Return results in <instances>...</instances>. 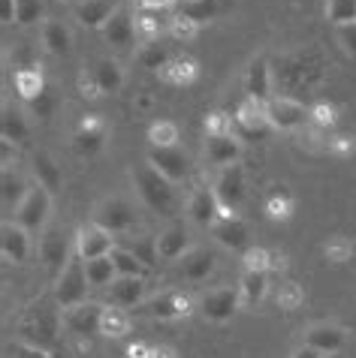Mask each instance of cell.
<instances>
[{
  "label": "cell",
  "mask_w": 356,
  "mask_h": 358,
  "mask_svg": "<svg viewBox=\"0 0 356 358\" xmlns=\"http://www.w3.org/2000/svg\"><path fill=\"white\" fill-rule=\"evenodd\" d=\"M214 196H217V202H221V214H235L242 208L245 202V172H242V166H226L221 175H217V181H214Z\"/></svg>",
  "instance_id": "9c48e42d"
},
{
  "label": "cell",
  "mask_w": 356,
  "mask_h": 358,
  "mask_svg": "<svg viewBox=\"0 0 356 358\" xmlns=\"http://www.w3.org/2000/svg\"><path fill=\"white\" fill-rule=\"evenodd\" d=\"M148 142H151V148H175V142H178V127L172 121H157V124H151V130H148Z\"/></svg>",
  "instance_id": "7bdbcfd3"
},
{
  "label": "cell",
  "mask_w": 356,
  "mask_h": 358,
  "mask_svg": "<svg viewBox=\"0 0 356 358\" xmlns=\"http://www.w3.org/2000/svg\"><path fill=\"white\" fill-rule=\"evenodd\" d=\"M94 78H97V85H100V94H115L118 87L124 85V73L115 61H97Z\"/></svg>",
  "instance_id": "d6a6232c"
},
{
  "label": "cell",
  "mask_w": 356,
  "mask_h": 358,
  "mask_svg": "<svg viewBox=\"0 0 356 358\" xmlns=\"http://www.w3.org/2000/svg\"><path fill=\"white\" fill-rule=\"evenodd\" d=\"M239 307H242V295H239V289H230V286L212 289V292H205L200 298V313L209 322H226V320H233Z\"/></svg>",
  "instance_id": "30bf717a"
},
{
  "label": "cell",
  "mask_w": 356,
  "mask_h": 358,
  "mask_svg": "<svg viewBox=\"0 0 356 358\" xmlns=\"http://www.w3.org/2000/svg\"><path fill=\"white\" fill-rule=\"evenodd\" d=\"M266 217L275 223H284L293 217V196L284 190H275L269 199H266Z\"/></svg>",
  "instance_id": "74e56055"
},
{
  "label": "cell",
  "mask_w": 356,
  "mask_h": 358,
  "mask_svg": "<svg viewBox=\"0 0 356 358\" xmlns=\"http://www.w3.org/2000/svg\"><path fill=\"white\" fill-rule=\"evenodd\" d=\"M133 22H136V36H145L148 43H151L163 27V18H160L157 9H139V13L133 15Z\"/></svg>",
  "instance_id": "60d3db41"
},
{
  "label": "cell",
  "mask_w": 356,
  "mask_h": 358,
  "mask_svg": "<svg viewBox=\"0 0 356 358\" xmlns=\"http://www.w3.org/2000/svg\"><path fill=\"white\" fill-rule=\"evenodd\" d=\"M148 163H151L157 172L163 178H170V181H184L187 172H191V160H187V154L182 148H151V154H148Z\"/></svg>",
  "instance_id": "5bb4252c"
},
{
  "label": "cell",
  "mask_w": 356,
  "mask_h": 358,
  "mask_svg": "<svg viewBox=\"0 0 356 358\" xmlns=\"http://www.w3.org/2000/svg\"><path fill=\"white\" fill-rule=\"evenodd\" d=\"M118 13V0H85L76 9V22L85 27H103Z\"/></svg>",
  "instance_id": "cb8c5ba5"
},
{
  "label": "cell",
  "mask_w": 356,
  "mask_h": 358,
  "mask_svg": "<svg viewBox=\"0 0 356 358\" xmlns=\"http://www.w3.org/2000/svg\"><path fill=\"white\" fill-rule=\"evenodd\" d=\"M0 18H4L6 24L15 22V0H0Z\"/></svg>",
  "instance_id": "91938a15"
},
{
  "label": "cell",
  "mask_w": 356,
  "mask_h": 358,
  "mask_svg": "<svg viewBox=\"0 0 356 358\" xmlns=\"http://www.w3.org/2000/svg\"><path fill=\"white\" fill-rule=\"evenodd\" d=\"M0 247H4V259L22 265L31 256V232L25 226H18L13 220L4 223V232H0Z\"/></svg>",
  "instance_id": "9a60e30c"
},
{
  "label": "cell",
  "mask_w": 356,
  "mask_h": 358,
  "mask_svg": "<svg viewBox=\"0 0 356 358\" xmlns=\"http://www.w3.org/2000/svg\"><path fill=\"white\" fill-rule=\"evenodd\" d=\"M326 18H329L335 27L356 22V0H329V6H326Z\"/></svg>",
  "instance_id": "f6af8a7d"
},
{
  "label": "cell",
  "mask_w": 356,
  "mask_h": 358,
  "mask_svg": "<svg viewBox=\"0 0 356 358\" xmlns=\"http://www.w3.org/2000/svg\"><path fill=\"white\" fill-rule=\"evenodd\" d=\"M329 151H332V154H350V151H353V138H348V136L332 138V142H329Z\"/></svg>",
  "instance_id": "6f0895ef"
},
{
  "label": "cell",
  "mask_w": 356,
  "mask_h": 358,
  "mask_svg": "<svg viewBox=\"0 0 356 358\" xmlns=\"http://www.w3.org/2000/svg\"><path fill=\"white\" fill-rule=\"evenodd\" d=\"M344 341H348V334H344L341 325H332V322H320V325H311L308 331H305V346H311V350H317L323 355H335L344 350Z\"/></svg>",
  "instance_id": "2e32d148"
},
{
  "label": "cell",
  "mask_w": 356,
  "mask_h": 358,
  "mask_svg": "<svg viewBox=\"0 0 356 358\" xmlns=\"http://www.w3.org/2000/svg\"><path fill=\"white\" fill-rule=\"evenodd\" d=\"M43 18V0H15V22L18 24H36Z\"/></svg>",
  "instance_id": "7dc6e473"
},
{
  "label": "cell",
  "mask_w": 356,
  "mask_h": 358,
  "mask_svg": "<svg viewBox=\"0 0 356 358\" xmlns=\"http://www.w3.org/2000/svg\"><path fill=\"white\" fill-rule=\"evenodd\" d=\"M239 295H242V307H256L266 295H269V274L266 271H242Z\"/></svg>",
  "instance_id": "d4e9b609"
},
{
  "label": "cell",
  "mask_w": 356,
  "mask_h": 358,
  "mask_svg": "<svg viewBox=\"0 0 356 358\" xmlns=\"http://www.w3.org/2000/svg\"><path fill=\"white\" fill-rule=\"evenodd\" d=\"M205 136H233V115L214 112L205 117Z\"/></svg>",
  "instance_id": "681fc988"
},
{
  "label": "cell",
  "mask_w": 356,
  "mask_h": 358,
  "mask_svg": "<svg viewBox=\"0 0 356 358\" xmlns=\"http://www.w3.org/2000/svg\"><path fill=\"white\" fill-rule=\"evenodd\" d=\"M64 328L76 337H88V334H100V320H103V307L94 301L76 304L70 310H64Z\"/></svg>",
  "instance_id": "4fadbf2b"
},
{
  "label": "cell",
  "mask_w": 356,
  "mask_h": 358,
  "mask_svg": "<svg viewBox=\"0 0 356 358\" xmlns=\"http://www.w3.org/2000/svg\"><path fill=\"white\" fill-rule=\"evenodd\" d=\"M142 9H157V13H163V9L170 6H178V0H139Z\"/></svg>",
  "instance_id": "680465c9"
},
{
  "label": "cell",
  "mask_w": 356,
  "mask_h": 358,
  "mask_svg": "<svg viewBox=\"0 0 356 358\" xmlns=\"http://www.w3.org/2000/svg\"><path fill=\"white\" fill-rule=\"evenodd\" d=\"M326 358H344V355H341V352H335V355H326Z\"/></svg>",
  "instance_id": "be15d7a7"
},
{
  "label": "cell",
  "mask_w": 356,
  "mask_h": 358,
  "mask_svg": "<svg viewBox=\"0 0 356 358\" xmlns=\"http://www.w3.org/2000/svg\"><path fill=\"white\" fill-rule=\"evenodd\" d=\"M25 138H27V124H25V117L6 106V108H4V142L15 145V142H25Z\"/></svg>",
  "instance_id": "b9f144b4"
},
{
  "label": "cell",
  "mask_w": 356,
  "mask_h": 358,
  "mask_svg": "<svg viewBox=\"0 0 356 358\" xmlns=\"http://www.w3.org/2000/svg\"><path fill=\"white\" fill-rule=\"evenodd\" d=\"M245 94L263 106L272 99V73H269V61L266 57H254L251 61L248 76H245Z\"/></svg>",
  "instance_id": "ffe728a7"
},
{
  "label": "cell",
  "mask_w": 356,
  "mask_h": 358,
  "mask_svg": "<svg viewBox=\"0 0 356 358\" xmlns=\"http://www.w3.org/2000/svg\"><path fill=\"white\" fill-rule=\"evenodd\" d=\"M48 214H52V193L46 187H31V193L22 202V208L15 211V223L25 226L27 232H43L46 223H48Z\"/></svg>",
  "instance_id": "52a82bcc"
},
{
  "label": "cell",
  "mask_w": 356,
  "mask_h": 358,
  "mask_svg": "<svg viewBox=\"0 0 356 358\" xmlns=\"http://www.w3.org/2000/svg\"><path fill=\"white\" fill-rule=\"evenodd\" d=\"M178 271H182V277H187V280H205V277L214 271V256L209 250H203V247H193V250L178 262Z\"/></svg>",
  "instance_id": "4316f807"
},
{
  "label": "cell",
  "mask_w": 356,
  "mask_h": 358,
  "mask_svg": "<svg viewBox=\"0 0 356 358\" xmlns=\"http://www.w3.org/2000/svg\"><path fill=\"white\" fill-rule=\"evenodd\" d=\"M130 325H133V320L124 307H103V320H100V334L103 337L118 341V337L130 334Z\"/></svg>",
  "instance_id": "f546056e"
},
{
  "label": "cell",
  "mask_w": 356,
  "mask_h": 358,
  "mask_svg": "<svg viewBox=\"0 0 356 358\" xmlns=\"http://www.w3.org/2000/svg\"><path fill=\"white\" fill-rule=\"evenodd\" d=\"M145 301V277H118V280L109 286V304L112 307H139Z\"/></svg>",
  "instance_id": "d6986e66"
},
{
  "label": "cell",
  "mask_w": 356,
  "mask_h": 358,
  "mask_svg": "<svg viewBox=\"0 0 356 358\" xmlns=\"http://www.w3.org/2000/svg\"><path fill=\"white\" fill-rule=\"evenodd\" d=\"M43 45L52 55H67L70 52V31L61 22H46L43 27Z\"/></svg>",
  "instance_id": "e575fe53"
},
{
  "label": "cell",
  "mask_w": 356,
  "mask_h": 358,
  "mask_svg": "<svg viewBox=\"0 0 356 358\" xmlns=\"http://www.w3.org/2000/svg\"><path fill=\"white\" fill-rule=\"evenodd\" d=\"M27 193H31V187L25 184V178L22 175H15L13 169H4V181H0V196H4V208H6V214L9 211H18L22 208V202L27 199Z\"/></svg>",
  "instance_id": "484cf974"
},
{
  "label": "cell",
  "mask_w": 356,
  "mask_h": 358,
  "mask_svg": "<svg viewBox=\"0 0 356 358\" xmlns=\"http://www.w3.org/2000/svg\"><path fill=\"white\" fill-rule=\"evenodd\" d=\"M187 211H191V220L196 226H205V229H212L221 220V202H217L214 190H196L191 205H187Z\"/></svg>",
  "instance_id": "7402d4cb"
},
{
  "label": "cell",
  "mask_w": 356,
  "mask_h": 358,
  "mask_svg": "<svg viewBox=\"0 0 356 358\" xmlns=\"http://www.w3.org/2000/svg\"><path fill=\"white\" fill-rule=\"evenodd\" d=\"M136 61H139L145 69H157V73H160V69H163L166 64H170L172 57H170V48L160 45V43H157V39H151V43H145V45L139 48V55H136Z\"/></svg>",
  "instance_id": "d590c367"
},
{
  "label": "cell",
  "mask_w": 356,
  "mask_h": 358,
  "mask_svg": "<svg viewBox=\"0 0 356 358\" xmlns=\"http://www.w3.org/2000/svg\"><path fill=\"white\" fill-rule=\"evenodd\" d=\"M27 106H31V112L39 117V121H46V117H52V112H55V96L46 91V94H39L36 99H31Z\"/></svg>",
  "instance_id": "816d5d0a"
},
{
  "label": "cell",
  "mask_w": 356,
  "mask_h": 358,
  "mask_svg": "<svg viewBox=\"0 0 356 358\" xmlns=\"http://www.w3.org/2000/svg\"><path fill=\"white\" fill-rule=\"evenodd\" d=\"M127 358H154V346L151 343H130L127 346Z\"/></svg>",
  "instance_id": "9f6ffc18"
},
{
  "label": "cell",
  "mask_w": 356,
  "mask_h": 358,
  "mask_svg": "<svg viewBox=\"0 0 356 358\" xmlns=\"http://www.w3.org/2000/svg\"><path fill=\"white\" fill-rule=\"evenodd\" d=\"M269 133H272V127L266 121V106L245 96L233 115V136L245 145V142H266Z\"/></svg>",
  "instance_id": "277c9868"
},
{
  "label": "cell",
  "mask_w": 356,
  "mask_h": 358,
  "mask_svg": "<svg viewBox=\"0 0 356 358\" xmlns=\"http://www.w3.org/2000/svg\"><path fill=\"white\" fill-rule=\"evenodd\" d=\"M103 142H106V130H82V127L76 130V138H73L76 151L82 157H97L103 151Z\"/></svg>",
  "instance_id": "f35d334b"
},
{
  "label": "cell",
  "mask_w": 356,
  "mask_h": 358,
  "mask_svg": "<svg viewBox=\"0 0 356 358\" xmlns=\"http://www.w3.org/2000/svg\"><path fill=\"white\" fill-rule=\"evenodd\" d=\"M196 31H200V24L193 22V18H187V15H182L178 13L175 18H170V34H172V39H193L196 36Z\"/></svg>",
  "instance_id": "c3c4849f"
},
{
  "label": "cell",
  "mask_w": 356,
  "mask_h": 358,
  "mask_svg": "<svg viewBox=\"0 0 356 358\" xmlns=\"http://www.w3.org/2000/svg\"><path fill=\"white\" fill-rule=\"evenodd\" d=\"M13 355L15 358H52V352L48 350H39V346H31L25 341H15L13 343Z\"/></svg>",
  "instance_id": "db71d44e"
},
{
  "label": "cell",
  "mask_w": 356,
  "mask_h": 358,
  "mask_svg": "<svg viewBox=\"0 0 356 358\" xmlns=\"http://www.w3.org/2000/svg\"><path fill=\"white\" fill-rule=\"evenodd\" d=\"M112 262L118 268V277H145L148 274V265L136 253L124 250V247H115L112 250Z\"/></svg>",
  "instance_id": "836d02e7"
},
{
  "label": "cell",
  "mask_w": 356,
  "mask_h": 358,
  "mask_svg": "<svg viewBox=\"0 0 356 358\" xmlns=\"http://www.w3.org/2000/svg\"><path fill=\"white\" fill-rule=\"evenodd\" d=\"M242 265L245 271H272V250H266V247H248L242 256Z\"/></svg>",
  "instance_id": "bcb514c9"
},
{
  "label": "cell",
  "mask_w": 356,
  "mask_h": 358,
  "mask_svg": "<svg viewBox=\"0 0 356 358\" xmlns=\"http://www.w3.org/2000/svg\"><path fill=\"white\" fill-rule=\"evenodd\" d=\"M242 157V142L235 136H209L205 138V160L212 166H235Z\"/></svg>",
  "instance_id": "44dd1931"
},
{
  "label": "cell",
  "mask_w": 356,
  "mask_h": 358,
  "mask_svg": "<svg viewBox=\"0 0 356 358\" xmlns=\"http://www.w3.org/2000/svg\"><path fill=\"white\" fill-rule=\"evenodd\" d=\"M266 121H269L272 130L290 133L311 121V108H305L302 103H296L290 96H272L266 103Z\"/></svg>",
  "instance_id": "5b68a950"
},
{
  "label": "cell",
  "mask_w": 356,
  "mask_h": 358,
  "mask_svg": "<svg viewBox=\"0 0 356 358\" xmlns=\"http://www.w3.org/2000/svg\"><path fill=\"white\" fill-rule=\"evenodd\" d=\"M61 322L64 320H57V313L52 310V307L39 304V307H34V310L25 316L22 325H18V331H22V334H18V341H25V343H31V346H39V350L52 352L55 343H57Z\"/></svg>",
  "instance_id": "7a4b0ae2"
},
{
  "label": "cell",
  "mask_w": 356,
  "mask_h": 358,
  "mask_svg": "<svg viewBox=\"0 0 356 358\" xmlns=\"http://www.w3.org/2000/svg\"><path fill=\"white\" fill-rule=\"evenodd\" d=\"M196 76H200V66L191 57H172L170 64L160 69V78L163 82H170L175 87H184V85H193Z\"/></svg>",
  "instance_id": "f1b7e54d"
},
{
  "label": "cell",
  "mask_w": 356,
  "mask_h": 358,
  "mask_svg": "<svg viewBox=\"0 0 356 358\" xmlns=\"http://www.w3.org/2000/svg\"><path fill=\"white\" fill-rule=\"evenodd\" d=\"M212 235L214 241L226 247V250H245L248 247V226L239 214H230V217H221L214 226H212Z\"/></svg>",
  "instance_id": "ac0fdd59"
},
{
  "label": "cell",
  "mask_w": 356,
  "mask_h": 358,
  "mask_svg": "<svg viewBox=\"0 0 356 358\" xmlns=\"http://www.w3.org/2000/svg\"><path fill=\"white\" fill-rule=\"evenodd\" d=\"M323 253H326V259H329V262L341 265V262H348L353 256V241H350V238H344V235H335V238L326 241Z\"/></svg>",
  "instance_id": "ee69618b"
},
{
  "label": "cell",
  "mask_w": 356,
  "mask_h": 358,
  "mask_svg": "<svg viewBox=\"0 0 356 358\" xmlns=\"http://www.w3.org/2000/svg\"><path fill=\"white\" fill-rule=\"evenodd\" d=\"M335 34H338V43H341L344 52L356 57V22L338 24V27H335Z\"/></svg>",
  "instance_id": "f5cc1de1"
},
{
  "label": "cell",
  "mask_w": 356,
  "mask_h": 358,
  "mask_svg": "<svg viewBox=\"0 0 356 358\" xmlns=\"http://www.w3.org/2000/svg\"><path fill=\"white\" fill-rule=\"evenodd\" d=\"M78 87H82V96H88V99L100 96V85H97V78H94V69H91V73H82V78H78Z\"/></svg>",
  "instance_id": "11a10c76"
},
{
  "label": "cell",
  "mask_w": 356,
  "mask_h": 358,
  "mask_svg": "<svg viewBox=\"0 0 356 358\" xmlns=\"http://www.w3.org/2000/svg\"><path fill=\"white\" fill-rule=\"evenodd\" d=\"M94 223L100 229H106V232H112V235H121V232H127V229H133L136 211L127 199H103L94 211Z\"/></svg>",
  "instance_id": "ba28073f"
},
{
  "label": "cell",
  "mask_w": 356,
  "mask_h": 358,
  "mask_svg": "<svg viewBox=\"0 0 356 358\" xmlns=\"http://www.w3.org/2000/svg\"><path fill=\"white\" fill-rule=\"evenodd\" d=\"M335 117H338V112H335V106H329V103H317L311 108V124L317 127V130H329V127H335Z\"/></svg>",
  "instance_id": "f907efd6"
},
{
  "label": "cell",
  "mask_w": 356,
  "mask_h": 358,
  "mask_svg": "<svg viewBox=\"0 0 356 358\" xmlns=\"http://www.w3.org/2000/svg\"><path fill=\"white\" fill-rule=\"evenodd\" d=\"M103 36L112 45H118V48H130L133 39H136V22H133V15L124 13V9H118V13L103 24Z\"/></svg>",
  "instance_id": "603a6c76"
},
{
  "label": "cell",
  "mask_w": 356,
  "mask_h": 358,
  "mask_svg": "<svg viewBox=\"0 0 356 358\" xmlns=\"http://www.w3.org/2000/svg\"><path fill=\"white\" fill-rule=\"evenodd\" d=\"M178 13L193 18L196 24H203V22H209V18H214L217 0H178Z\"/></svg>",
  "instance_id": "ab89813d"
},
{
  "label": "cell",
  "mask_w": 356,
  "mask_h": 358,
  "mask_svg": "<svg viewBox=\"0 0 356 358\" xmlns=\"http://www.w3.org/2000/svg\"><path fill=\"white\" fill-rule=\"evenodd\" d=\"M154 358H175L172 346H154Z\"/></svg>",
  "instance_id": "6125c7cd"
},
{
  "label": "cell",
  "mask_w": 356,
  "mask_h": 358,
  "mask_svg": "<svg viewBox=\"0 0 356 358\" xmlns=\"http://www.w3.org/2000/svg\"><path fill=\"white\" fill-rule=\"evenodd\" d=\"M154 244H157V256H160L163 262H178V259H184V256L193 250L191 241H187V229L178 226V223L170 226V229H163V232L154 238Z\"/></svg>",
  "instance_id": "e0dca14e"
},
{
  "label": "cell",
  "mask_w": 356,
  "mask_h": 358,
  "mask_svg": "<svg viewBox=\"0 0 356 358\" xmlns=\"http://www.w3.org/2000/svg\"><path fill=\"white\" fill-rule=\"evenodd\" d=\"M290 358H326V355L317 352V350H311V346H299V350H296Z\"/></svg>",
  "instance_id": "94428289"
},
{
  "label": "cell",
  "mask_w": 356,
  "mask_h": 358,
  "mask_svg": "<svg viewBox=\"0 0 356 358\" xmlns=\"http://www.w3.org/2000/svg\"><path fill=\"white\" fill-rule=\"evenodd\" d=\"M133 184H136V190H139L142 202L151 208V211L166 214V217L175 214V208H178L175 184L170 181V178H163L151 163L133 169Z\"/></svg>",
  "instance_id": "6da1fadb"
},
{
  "label": "cell",
  "mask_w": 356,
  "mask_h": 358,
  "mask_svg": "<svg viewBox=\"0 0 356 358\" xmlns=\"http://www.w3.org/2000/svg\"><path fill=\"white\" fill-rule=\"evenodd\" d=\"M39 259H43V265L55 274H61L64 268L70 265V259H73L70 241H67V235L61 229H48V232L39 238Z\"/></svg>",
  "instance_id": "7c38bea8"
},
{
  "label": "cell",
  "mask_w": 356,
  "mask_h": 358,
  "mask_svg": "<svg viewBox=\"0 0 356 358\" xmlns=\"http://www.w3.org/2000/svg\"><path fill=\"white\" fill-rule=\"evenodd\" d=\"M193 310L191 298L182 292H160L154 298H145V301L136 307V316H145V320H160V322H172L182 320Z\"/></svg>",
  "instance_id": "8992f818"
},
{
  "label": "cell",
  "mask_w": 356,
  "mask_h": 358,
  "mask_svg": "<svg viewBox=\"0 0 356 358\" xmlns=\"http://www.w3.org/2000/svg\"><path fill=\"white\" fill-rule=\"evenodd\" d=\"M85 271H88V283L91 286H112L118 280V268L112 262V256H100V259L85 262Z\"/></svg>",
  "instance_id": "1f68e13d"
},
{
  "label": "cell",
  "mask_w": 356,
  "mask_h": 358,
  "mask_svg": "<svg viewBox=\"0 0 356 358\" xmlns=\"http://www.w3.org/2000/svg\"><path fill=\"white\" fill-rule=\"evenodd\" d=\"M13 85H15V94L22 96L25 103H31V99H36L39 94H46V78H43V73H39V66L15 69Z\"/></svg>",
  "instance_id": "83f0119b"
},
{
  "label": "cell",
  "mask_w": 356,
  "mask_h": 358,
  "mask_svg": "<svg viewBox=\"0 0 356 358\" xmlns=\"http://www.w3.org/2000/svg\"><path fill=\"white\" fill-rule=\"evenodd\" d=\"M88 289H91V283H88L85 259L73 256L70 265H67L64 271L57 274V280H55V304L64 307V310H70V307H76V304H85L88 301Z\"/></svg>",
  "instance_id": "3957f363"
},
{
  "label": "cell",
  "mask_w": 356,
  "mask_h": 358,
  "mask_svg": "<svg viewBox=\"0 0 356 358\" xmlns=\"http://www.w3.org/2000/svg\"><path fill=\"white\" fill-rule=\"evenodd\" d=\"M34 175H36V184L46 187L48 193H57L61 190V184H64L61 169H57V163L48 154H36L34 157Z\"/></svg>",
  "instance_id": "4dcf8cb0"
},
{
  "label": "cell",
  "mask_w": 356,
  "mask_h": 358,
  "mask_svg": "<svg viewBox=\"0 0 356 358\" xmlns=\"http://www.w3.org/2000/svg\"><path fill=\"white\" fill-rule=\"evenodd\" d=\"M275 304H278L284 313L299 310V307L305 304V292H302V286H299V283H293V280H284V283L278 286V292H275Z\"/></svg>",
  "instance_id": "8d00e7d4"
},
{
  "label": "cell",
  "mask_w": 356,
  "mask_h": 358,
  "mask_svg": "<svg viewBox=\"0 0 356 358\" xmlns=\"http://www.w3.org/2000/svg\"><path fill=\"white\" fill-rule=\"evenodd\" d=\"M112 250H115L112 232H106V229H100L97 223L78 229V235H76V256L78 259L91 262V259H100V256H112Z\"/></svg>",
  "instance_id": "8fae6325"
}]
</instances>
